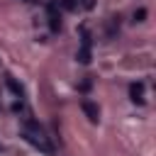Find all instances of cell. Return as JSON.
Instances as JSON below:
<instances>
[{
    "label": "cell",
    "instance_id": "cell-1",
    "mask_svg": "<svg viewBox=\"0 0 156 156\" xmlns=\"http://www.w3.org/2000/svg\"><path fill=\"white\" fill-rule=\"evenodd\" d=\"M24 139L32 141L37 149H41L44 154H51V146L46 144V139H44V134H41V127L34 124L32 119H27V124H24Z\"/></svg>",
    "mask_w": 156,
    "mask_h": 156
},
{
    "label": "cell",
    "instance_id": "cell-2",
    "mask_svg": "<svg viewBox=\"0 0 156 156\" xmlns=\"http://www.w3.org/2000/svg\"><path fill=\"white\" fill-rule=\"evenodd\" d=\"M90 58H93V39H90V34H88V32H83L80 49H78V61H80L83 66H88V63H90Z\"/></svg>",
    "mask_w": 156,
    "mask_h": 156
},
{
    "label": "cell",
    "instance_id": "cell-3",
    "mask_svg": "<svg viewBox=\"0 0 156 156\" xmlns=\"http://www.w3.org/2000/svg\"><path fill=\"white\" fill-rule=\"evenodd\" d=\"M49 27H51V32H58L61 29V12H58L56 0L49 2Z\"/></svg>",
    "mask_w": 156,
    "mask_h": 156
},
{
    "label": "cell",
    "instance_id": "cell-4",
    "mask_svg": "<svg viewBox=\"0 0 156 156\" xmlns=\"http://www.w3.org/2000/svg\"><path fill=\"white\" fill-rule=\"evenodd\" d=\"M80 107H83V112L88 115V119H90V122H98V119H100V107H98L93 100H83V102H80Z\"/></svg>",
    "mask_w": 156,
    "mask_h": 156
},
{
    "label": "cell",
    "instance_id": "cell-5",
    "mask_svg": "<svg viewBox=\"0 0 156 156\" xmlns=\"http://www.w3.org/2000/svg\"><path fill=\"white\" fill-rule=\"evenodd\" d=\"M129 95H132V100L136 105H141L144 102V83H132L129 85Z\"/></svg>",
    "mask_w": 156,
    "mask_h": 156
},
{
    "label": "cell",
    "instance_id": "cell-6",
    "mask_svg": "<svg viewBox=\"0 0 156 156\" xmlns=\"http://www.w3.org/2000/svg\"><path fill=\"white\" fill-rule=\"evenodd\" d=\"M5 83H7V85H10V90H12V93H15V95H17V98H22V85H17V83H15V78H12V76H7V78H5Z\"/></svg>",
    "mask_w": 156,
    "mask_h": 156
},
{
    "label": "cell",
    "instance_id": "cell-7",
    "mask_svg": "<svg viewBox=\"0 0 156 156\" xmlns=\"http://www.w3.org/2000/svg\"><path fill=\"white\" fill-rule=\"evenodd\" d=\"M56 5H58V10H76L78 7L76 0H56Z\"/></svg>",
    "mask_w": 156,
    "mask_h": 156
},
{
    "label": "cell",
    "instance_id": "cell-8",
    "mask_svg": "<svg viewBox=\"0 0 156 156\" xmlns=\"http://www.w3.org/2000/svg\"><path fill=\"white\" fill-rule=\"evenodd\" d=\"M144 17H146V10H136V12H134V20H136V22H141Z\"/></svg>",
    "mask_w": 156,
    "mask_h": 156
},
{
    "label": "cell",
    "instance_id": "cell-9",
    "mask_svg": "<svg viewBox=\"0 0 156 156\" xmlns=\"http://www.w3.org/2000/svg\"><path fill=\"white\" fill-rule=\"evenodd\" d=\"M80 5H83L85 10H93V7H95V0H80Z\"/></svg>",
    "mask_w": 156,
    "mask_h": 156
}]
</instances>
